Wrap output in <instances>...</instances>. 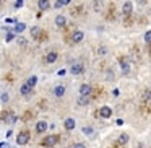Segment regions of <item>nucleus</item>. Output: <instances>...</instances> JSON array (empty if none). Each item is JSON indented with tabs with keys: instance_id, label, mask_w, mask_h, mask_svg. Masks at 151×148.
I'll return each mask as SVG.
<instances>
[{
	"instance_id": "20e7f679",
	"label": "nucleus",
	"mask_w": 151,
	"mask_h": 148,
	"mask_svg": "<svg viewBox=\"0 0 151 148\" xmlns=\"http://www.w3.org/2000/svg\"><path fill=\"white\" fill-rule=\"evenodd\" d=\"M99 117H102V119L112 117V109L109 108V106H102V108L99 109Z\"/></svg>"
},
{
	"instance_id": "aec40b11",
	"label": "nucleus",
	"mask_w": 151,
	"mask_h": 148,
	"mask_svg": "<svg viewBox=\"0 0 151 148\" xmlns=\"http://www.w3.org/2000/svg\"><path fill=\"white\" fill-rule=\"evenodd\" d=\"M150 98H151V90H145L141 93V101H148Z\"/></svg>"
},
{
	"instance_id": "a878e982",
	"label": "nucleus",
	"mask_w": 151,
	"mask_h": 148,
	"mask_svg": "<svg viewBox=\"0 0 151 148\" xmlns=\"http://www.w3.org/2000/svg\"><path fill=\"white\" fill-rule=\"evenodd\" d=\"M10 112H12V111H4V112H2V121H4V122H7V119H8V116H10Z\"/></svg>"
},
{
	"instance_id": "4c0bfd02",
	"label": "nucleus",
	"mask_w": 151,
	"mask_h": 148,
	"mask_svg": "<svg viewBox=\"0 0 151 148\" xmlns=\"http://www.w3.org/2000/svg\"><path fill=\"white\" fill-rule=\"evenodd\" d=\"M0 4H2V0H0Z\"/></svg>"
},
{
	"instance_id": "412c9836",
	"label": "nucleus",
	"mask_w": 151,
	"mask_h": 148,
	"mask_svg": "<svg viewBox=\"0 0 151 148\" xmlns=\"http://www.w3.org/2000/svg\"><path fill=\"white\" fill-rule=\"evenodd\" d=\"M17 121H18V116H17V114H13V112H10V116H8L7 122H8V124H15Z\"/></svg>"
},
{
	"instance_id": "423d86ee",
	"label": "nucleus",
	"mask_w": 151,
	"mask_h": 148,
	"mask_svg": "<svg viewBox=\"0 0 151 148\" xmlns=\"http://www.w3.org/2000/svg\"><path fill=\"white\" fill-rule=\"evenodd\" d=\"M75 125H76V122H75L73 117H67L65 122H63V127H65V130H68V132H72L73 129H75Z\"/></svg>"
},
{
	"instance_id": "7ed1b4c3",
	"label": "nucleus",
	"mask_w": 151,
	"mask_h": 148,
	"mask_svg": "<svg viewBox=\"0 0 151 148\" xmlns=\"http://www.w3.org/2000/svg\"><path fill=\"white\" fill-rule=\"evenodd\" d=\"M83 70H85V65H83L81 62L73 64V65L70 67V73H72V75H80V73H83Z\"/></svg>"
},
{
	"instance_id": "f8f14e48",
	"label": "nucleus",
	"mask_w": 151,
	"mask_h": 148,
	"mask_svg": "<svg viewBox=\"0 0 151 148\" xmlns=\"http://www.w3.org/2000/svg\"><path fill=\"white\" fill-rule=\"evenodd\" d=\"M26 30V25L24 23H20V21H17V23H15V26H13V33L15 34H20V33H23V31Z\"/></svg>"
},
{
	"instance_id": "f03ea898",
	"label": "nucleus",
	"mask_w": 151,
	"mask_h": 148,
	"mask_svg": "<svg viewBox=\"0 0 151 148\" xmlns=\"http://www.w3.org/2000/svg\"><path fill=\"white\" fill-rule=\"evenodd\" d=\"M29 138H31L29 130H21L20 134H18V137H17V143L18 145H26L28 142H29Z\"/></svg>"
},
{
	"instance_id": "9b49d317",
	"label": "nucleus",
	"mask_w": 151,
	"mask_h": 148,
	"mask_svg": "<svg viewBox=\"0 0 151 148\" xmlns=\"http://www.w3.org/2000/svg\"><path fill=\"white\" fill-rule=\"evenodd\" d=\"M67 25V18L63 17V15H57L55 17V26L57 28H65Z\"/></svg>"
},
{
	"instance_id": "dca6fc26",
	"label": "nucleus",
	"mask_w": 151,
	"mask_h": 148,
	"mask_svg": "<svg viewBox=\"0 0 151 148\" xmlns=\"http://www.w3.org/2000/svg\"><path fill=\"white\" fill-rule=\"evenodd\" d=\"M128 140H130V137H128L127 134H120V135H119L117 143H119V145H125V143H128Z\"/></svg>"
},
{
	"instance_id": "4be33fe9",
	"label": "nucleus",
	"mask_w": 151,
	"mask_h": 148,
	"mask_svg": "<svg viewBox=\"0 0 151 148\" xmlns=\"http://www.w3.org/2000/svg\"><path fill=\"white\" fill-rule=\"evenodd\" d=\"M13 39H15V33H13V31H8L7 36H5V41H7V43H12Z\"/></svg>"
},
{
	"instance_id": "6e6552de",
	"label": "nucleus",
	"mask_w": 151,
	"mask_h": 148,
	"mask_svg": "<svg viewBox=\"0 0 151 148\" xmlns=\"http://www.w3.org/2000/svg\"><path fill=\"white\" fill-rule=\"evenodd\" d=\"M91 91H93L91 85H86V83H83V85L80 86V95H81V96H89V95H91Z\"/></svg>"
},
{
	"instance_id": "2f4dec72",
	"label": "nucleus",
	"mask_w": 151,
	"mask_h": 148,
	"mask_svg": "<svg viewBox=\"0 0 151 148\" xmlns=\"http://www.w3.org/2000/svg\"><path fill=\"white\" fill-rule=\"evenodd\" d=\"M60 2H62L63 7H65V5H70V4H72V0H60Z\"/></svg>"
},
{
	"instance_id": "9d476101",
	"label": "nucleus",
	"mask_w": 151,
	"mask_h": 148,
	"mask_svg": "<svg viewBox=\"0 0 151 148\" xmlns=\"http://www.w3.org/2000/svg\"><path fill=\"white\" fill-rule=\"evenodd\" d=\"M37 7L41 12H47L50 8V2L49 0H37Z\"/></svg>"
},
{
	"instance_id": "b1692460",
	"label": "nucleus",
	"mask_w": 151,
	"mask_h": 148,
	"mask_svg": "<svg viewBox=\"0 0 151 148\" xmlns=\"http://www.w3.org/2000/svg\"><path fill=\"white\" fill-rule=\"evenodd\" d=\"M145 43L151 44V31H146V33H145Z\"/></svg>"
},
{
	"instance_id": "72a5a7b5",
	"label": "nucleus",
	"mask_w": 151,
	"mask_h": 148,
	"mask_svg": "<svg viewBox=\"0 0 151 148\" xmlns=\"http://www.w3.org/2000/svg\"><path fill=\"white\" fill-rule=\"evenodd\" d=\"M0 148H8V143L7 142H0Z\"/></svg>"
},
{
	"instance_id": "c756f323",
	"label": "nucleus",
	"mask_w": 151,
	"mask_h": 148,
	"mask_svg": "<svg viewBox=\"0 0 151 148\" xmlns=\"http://www.w3.org/2000/svg\"><path fill=\"white\" fill-rule=\"evenodd\" d=\"M63 5H62V2H60V0H57L55 4H54V8H62Z\"/></svg>"
},
{
	"instance_id": "e433bc0d",
	"label": "nucleus",
	"mask_w": 151,
	"mask_h": 148,
	"mask_svg": "<svg viewBox=\"0 0 151 148\" xmlns=\"http://www.w3.org/2000/svg\"><path fill=\"white\" fill-rule=\"evenodd\" d=\"M137 2H138L140 5H146V0H137Z\"/></svg>"
},
{
	"instance_id": "39448f33",
	"label": "nucleus",
	"mask_w": 151,
	"mask_h": 148,
	"mask_svg": "<svg viewBox=\"0 0 151 148\" xmlns=\"http://www.w3.org/2000/svg\"><path fill=\"white\" fill-rule=\"evenodd\" d=\"M83 39H85V34H83V31H75V33L72 34V43H73V44H80Z\"/></svg>"
},
{
	"instance_id": "ddd939ff",
	"label": "nucleus",
	"mask_w": 151,
	"mask_h": 148,
	"mask_svg": "<svg viewBox=\"0 0 151 148\" xmlns=\"http://www.w3.org/2000/svg\"><path fill=\"white\" fill-rule=\"evenodd\" d=\"M31 91H33V88H31V86L28 85L26 82H24L23 85H21V88H20V93H21L23 96H29V95H31Z\"/></svg>"
},
{
	"instance_id": "bb28decb",
	"label": "nucleus",
	"mask_w": 151,
	"mask_h": 148,
	"mask_svg": "<svg viewBox=\"0 0 151 148\" xmlns=\"http://www.w3.org/2000/svg\"><path fill=\"white\" fill-rule=\"evenodd\" d=\"M101 5H102V0H94V10H96V12L101 8Z\"/></svg>"
},
{
	"instance_id": "7c9ffc66",
	"label": "nucleus",
	"mask_w": 151,
	"mask_h": 148,
	"mask_svg": "<svg viewBox=\"0 0 151 148\" xmlns=\"http://www.w3.org/2000/svg\"><path fill=\"white\" fill-rule=\"evenodd\" d=\"M73 148H86V145L85 143H75V145H73Z\"/></svg>"
},
{
	"instance_id": "f257e3e1",
	"label": "nucleus",
	"mask_w": 151,
	"mask_h": 148,
	"mask_svg": "<svg viewBox=\"0 0 151 148\" xmlns=\"http://www.w3.org/2000/svg\"><path fill=\"white\" fill-rule=\"evenodd\" d=\"M59 142H60V137L57 134H52V135H47L46 138H42V140H41V147L50 148V147H55Z\"/></svg>"
},
{
	"instance_id": "f704fd0d",
	"label": "nucleus",
	"mask_w": 151,
	"mask_h": 148,
	"mask_svg": "<svg viewBox=\"0 0 151 148\" xmlns=\"http://www.w3.org/2000/svg\"><path fill=\"white\" fill-rule=\"evenodd\" d=\"M7 23H17V20H13V18H7Z\"/></svg>"
},
{
	"instance_id": "5701e85b",
	"label": "nucleus",
	"mask_w": 151,
	"mask_h": 148,
	"mask_svg": "<svg viewBox=\"0 0 151 148\" xmlns=\"http://www.w3.org/2000/svg\"><path fill=\"white\" fill-rule=\"evenodd\" d=\"M109 51H107V47L106 46H101V47H98V56H106Z\"/></svg>"
},
{
	"instance_id": "2eb2a0df",
	"label": "nucleus",
	"mask_w": 151,
	"mask_h": 148,
	"mask_svg": "<svg viewBox=\"0 0 151 148\" xmlns=\"http://www.w3.org/2000/svg\"><path fill=\"white\" fill-rule=\"evenodd\" d=\"M122 12H124L125 17H130L132 15V2H125L124 7H122Z\"/></svg>"
},
{
	"instance_id": "6ab92c4d",
	"label": "nucleus",
	"mask_w": 151,
	"mask_h": 148,
	"mask_svg": "<svg viewBox=\"0 0 151 148\" xmlns=\"http://www.w3.org/2000/svg\"><path fill=\"white\" fill-rule=\"evenodd\" d=\"M120 64H122V70H124L125 73L130 70V64H128V60H125V59H120Z\"/></svg>"
},
{
	"instance_id": "393cba45",
	"label": "nucleus",
	"mask_w": 151,
	"mask_h": 148,
	"mask_svg": "<svg viewBox=\"0 0 151 148\" xmlns=\"http://www.w3.org/2000/svg\"><path fill=\"white\" fill-rule=\"evenodd\" d=\"M83 134L85 135H93V127H83Z\"/></svg>"
},
{
	"instance_id": "a211bd4d",
	"label": "nucleus",
	"mask_w": 151,
	"mask_h": 148,
	"mask_svg": "<svg viewBox=\"0 0 151 148\" xmlns=\"http://www.w3.org/2000/svg\"><path fill=\"white\" fill-rule=\"evenodd\" d=\"M26 83H28V85H29V86H31V88H34V86H36V85H37V77H36V75H33V77H29V78H28V80H26Z\"/></svg>"
},
{
	"instance_id": "4468645a",
	"label": "nucleus",
	"mask_w": 151,
	"mask_h": 148,
	"mask_svg": "<svg viewBox=\"0 0 151 148\" xmlns=\"http://www.w3.org/2000/svg\"><path fill=\"white\" fill-rule=\"evenodd\" d=\"M46 130H47V122L46 121H39L36 124V132L37 134H44Z\"/></svg>"
},
{
	"instance_id": "cd10ccee",
	"label": "nucleus",
	"mask_w": 151,
	"mask_h": 148,
	"mask_svg": "<svg viewBox=\"0 0 151 148\" xmlns=\"http://www.w3.org/2000/svg\"><path fill=\"white\" fill-rule=\"evenodd\" d=\"M0 99H2V103H8V93H2Z\"/></svg>"
},
{
	"instance_id": "1a4fd4ad",
	"label": "nucleus",
	"mask_w": 151,
	"mask_h": 148,
	"mask_svg": "<svg viewBox=\"0 0 151 148\" xmlns=\"http://www.w3.org/2000/svg\"><path fill=\"white\" fill-rule=\"evenodd\" d=\"M54 96H55V98H62L63 95H65V86L63 85H57L55 88H54Z\"/></svg>"
},
{
	"instance_id": "0eeeda50",
	"label": "nucleus",
	"mask_w": 151,
	"mask_h": 148,
	"mask_svg": "<svg viewBox=\"0 0 151 148\" xmlns=\"http://www.w3.org/2000/svg\"><path fill=\"white\" fill-rule=\"evenodd\" d=\"M57 57H59V54H57L55 51H50V52L46 54V59L44 60H46V64H54L57 60Z\"/></svg>"
},
{
	"instance_id": "c85d7f7f",
	"label": "nucleus",
	"mask_w": 151,
	"mask_h": 148,
	"mask_svg": "<svg viewBox=\"0 0 151 148\" xmlns=\"http://www.w3.org/2000/svg\"><path fill=\"white\" fill-rule=\"evenodd\" d=\"M23 4H24V0H17L13 7H15V8H21V7H23Z\"/></svg>"
},
{
	"instance_id": "c9c22d12",
	"label": "nucleus",
	"mask_w": 151,
	"mask_h": 148,
	"mask_svg": "<svg viewBox=\"0 0 151 148\" xmlns=\"http://www.w3.org/2000/svg\"><path fill=\"white\" fill-rule=\"evenodd\" d=\"M63 75H65V70H63V69L59 70V77H63Z\"/></svg>"
},
{
	"instance_id": "473e14b6",
	"label": "nucleus",
	"mask_w": 151,
	"mask_h": 148,
	"mask_svg": "<svg viewBox=\"0 0 151 148\" xmlns=\"http://www.w3.org/2000/svg\"><path fill=\"white\" fill-rule=\"evenodd\" d=\"M18 43H20L21 46H24V44H26V41H24V38H18Z\"/></svg>"
},
{
	"instance_id": "f3484780",
	"label": "nucleus",
	"mask_w": 151,
	"mask_h": 148,
	"mask_svg": "<svg viewBox=\"0 0 151 148\" xmlns=\"http://www.w3.org/2000/svg\"><path fill=\"white\" fill-rule=\"evenodd\" d=\"M89 104V96H81L78 98V106H88Z\"/></svg>"
}]
</instances>
